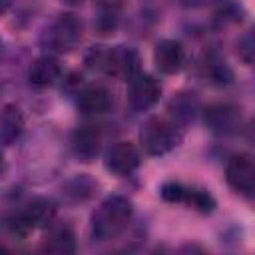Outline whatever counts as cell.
<instances>
[{
  "mask_svg": "<svg viewBox=\"0 0 255 255\" xmlns=\"http://www.w3.org/2000/svg\"><path fill=\"white\" fill-rule=\"evenodd\" d=\"M169 108L173 110V116H177L179 120H193L195 114L199 112V100L195 98V94H187V92H181L177 96H173Z\"/></svg>",
  "mask_w": 255,
  "mask_h": 255,
  "instance_id": "obj_16",
  "label": "cell"
},
{
  "mask_svg": "<svg viewBox=\"0 0 255 255\" xmlns=\"http://www.w3.org/2000/svg\"><path fill=\"white\" fill-rule=\"evenodd\" d=\"M90 68L104 70L108 76L129 82L139 74V54L129 46H114V48H96L86 58Z\"/></svg>",
  "mask_w": 255,
  "mask_h": 255,
  "instance_id": "obj_2",
  "label": "cell"
},
{
  "mask_svg": "<svg viewBox=\"0 0 255 255\" xmlns=\"http://www.w3.org/2000/svg\"><path fill=\"white\" fill-rule=\"evenodd\" d=\"M126 4L128 0H94V6L102 14H118Z\"/></svg>",
  "mask_w": 255,
  "mask_h": 255,
  "instance_id": "obj_20",
  "label": "cell"
},
{
  "mask_svg": "<svg viewBox=\"0 0 255 255\" xmlns=\"http://www.w3.org/2000/svg\"><path fill=\"white\" fill-rule=\"evenodd\" d=\"M153 64L165 76L179 74L181 68L185 66V48H183V44L177 42V40H171V38L157 42V46L153 50Z\"/></svg>",
  "mask_w": 255,
  "mask_h": 255,
  "instance_id": "obj_9",
  "label": "cell"
},
{
  "mask_svg": "<svg viewBox=\"0 0 255 255\" xmlns=\"http://www.w3.org/2000/svg\"><path fill=\"white\" fill-rule=\"evenodd\" d=\"M46 251H50V253H58V255H62V253H74L76 251V235H74V231L70 229V227H54L48 235H46V239H44V245H42Z\"/></svg>",
  "mask_w": 255,
  "mask_h": 255,
  "instance_id": "obj_15",
  "label": "cell"
},
{
  "mask_svg": "<svg viewBox=\"0 0 255 255\" xmlns=\"http://www.w3.org/2000/svg\"><path fill=\"white\" fill-rule=\"evenodd\" d=\"M60 2H64V4H68V6H80L84 0H60Z\"/></svg>",
  "mask_w": 255,
  "mask_h": 255,
  "instance_id": "obj_23",
  "label": "cell"
},
{
  "mask_svg": "<svg viewBox=\"0 0 255 255\" xmlns=\"http://www.w3.org/2000/svg\"><path fill=\"white\" fill-rule=\"evenodd\" d=\"M185 193H187V187L179 181H165L159 189L161 199L167 201V203H183Z\"/></svg>",
  "mask_w": 255,
  "mask_h": 255,
  "instance_id": "obj_18",
  "label": "cell"
},
{
  "mask_svg": "<svg viewBox=\"0 0 255 255\" xmlns=\"http://www.w3.org/2000/svg\"><path fill=\"white\" fill-rule=\"evenodd\" d=\"M237 52H239V58L251 66L253 64V52H255V44H253V34L251 32H245L241 38H239V44H237Z\"/></svg>",
  "mask_w": 255,
  "mask_h": 255,
  "instance_id": "obj_19",
  "label": "cell"
},
{
  "mask_svg": "<svg viewBox=\"0 0 255 255\" xmlns=\"http://www.w3.org/2000/svg\"><path fill=\"white\" fill-rule=\"evenodd\" d=\"M6 171H8V163H6V157H4V153L0 151V179L6 175Z\"/></svg>",
  "mask_w": 255,
  "mask_h": 255,
  "instance_id": "obj_22",
  "label": "cell"
},
{
  "mask_svg": "<svg viewBox=\"0 0 255 255\" xmlns=\"http://www.w3.org/2000/svg\"><path fill=\"white\" fill-rule=\"evenodd\" d=\"M177 4H181V6H189V8H195V6H203L205 2H209V0H175Z\"/></svg>",
  "mask_w": 255,
  "mask_h": 255,
  "instance_id": "obj_21",
  "label": "cell"
},
{
  "mask_svg": "<svg viewBox=\"0 0 255 255\" xmlns=\"http://www.w3.org/2000/svg\"><path fill=\"white\" fill-rule=\"evenodd\" d=\"M84 38V22L76 14H60L44 32L42 44L50 52L66 54L78 48Z\"/></svg>",
  "mask_w": 255,
  "mask_h": 255,
  "instance_id": "obj_4",
  "label": "cell"
},
{
  "mask_svg": "<svg viewBox=\"0 0 255 255\" xmlns=\"http://www.w3.org/2000/svg\"><path fill=\"white\" fill-rule=\"evenodd\" d=\"M227 185L243 197H253L255 193V159L251 153H235L225 165Z\"/></svg>",
  "mask_w": 255,
  "mask_h": 255,
  "instance_id": "obj_5",
  "label": "cell"
},
{
  "mask_svg": "<svg viewBox=\"0 0 255 255\" xmlns=\"http://www.w3.org/2000/svg\"><path fill=\"white\" fill-rule=\"evenodd\" d=\"M104 165L114 175H131L139 165V151L131 141H114L104 153Z\"/></svg>",
  "mask_w": 255,
  "mask_h": 255,
  "instance_id": "obj_7",
  "label": "cell"
},
{
  "mask_svg": "<svg viewBox=\"0 0 255 255\" xmlns=\"http://www.w3.org/2000/svg\"><path fill=\"white\" fill-rule=\"evenodd\" d=\"M114 106V94L106 86H88L78 94V108L88 116H100L110 112Z\"/></svg>",
  "mask_w": 255,
  "mask_h": 255,
  "instance_id": "obj_11",
  "label": "cell"
},
{
  "mask_svg": "<svg viewBox=\"0 0 255 255\" xmlns=\"http://www.w3.org/2000/svg\"><path fill=\"white\" fill-rule=\"evenodd\" d=\"M181 137L183 135H181L179 128L173 122H169L161 116H149L143 122L141 129H139L141 149L147 155H153V157L169 153L173 147L179 145Z\"/></svg>",
  "mask_w": 255,
  "mask_h": 255,
  "instance_id": "obj_3",
  "label": "cell"
},
{
  "mask_svg": "<svg viewBox=\"0 0 255 255\" xmlns=\"http://www.w3.org/2000/svg\"><path fill=\"white\" fill-rule=\"evenodd\" d=\"M205 124L213 133L219 135H227V133H235L241 124H243V110L237 104H213L209 106L205 112Z\"/></svg>",
  "mask_w": 255,
  "mask_h": 255,
  "instance_id": "obj_6",
  "label": "cell"
},
{
  "mask_svg": "<svg viewBox=\"0 0 255 255\" xmlns=\"http://www.w3.org/2000/svg\"><path fill=\"white\" fill-rule=\"evenodd\" d=\"M183 203L191 205L195 211L199 213H211L215 209V199L207 189H199V187H187L185 199Z\"/></svg>",
  "mask_w": 255,
  "mask_h": 255,
  "instance_id": "obj_17",
  "label": "cell"
},
{
  "mask_svg": "<svg viewBox=\"0 0 255 255\" xmlns=\"http://www.w3.org/2000/svg\"><path fill=\"white\" fill-rule=\"evenodd\" d=\"M22 213L26 215V219L32 223L34 229H40V227H50L54 223L58 209L50 199H34L32 203H28V207Z\"/></svg>",
  "mask_w": 255,
  "mask_h": 255,
  "instance_id": "obj_14",
  "label": "cell"
},
{
  "mask_svg": "<svg viewBox=\"0 0 255 255\" xmlns=\"http://www.w3.org/2000/svg\"><path fill=\"white\" fill-rule=\"evenodd\" d=\"M129 104L133 110L137 112H147L149 108H153L159 102L161 96V86L159 82L149 76V74H137L135 78L129 80Z\"/></svg>",
  "mask_w": 255,
  "mask_h": 255,
  "instance_id": "obj_8",
  "label": "cell"
},
{
  "mask_svg": "<svg viewBox=\"0 0 255 255\" xmlns=\"http://www.w3.org/2000/svg\"><path fill=\"white\" fill-rule=\"evenodd\" d=\"M72 149L74 155L84 161L90 163L100 155L102 149V133L98 128L94 126H82L72 133Z\"/></svg>",
  "mask_w": 255,
  "mask_h": 255,
  "instance_id": "obj_10",
  "label": "cell"
},
{
  "mask_svg": "<svg viewBox=\"0 0 255 255\" xmlns=\"http://www.w3.org/2000/svg\"><path fill=\"white\" fill-rule=\"evenodd\" d=\"M131 217H133L131 201L124 195H110L92 213L90 219L92 237L96 241H110L128 227Z\"/></svg>",
  "mask_w": 255,
  "mask_h": 255,
  "instance_id": "obj_1",
  "label": "cell"
},
{
  "mask_svg": "<svg viewBox=\"0 0 255 255\" xmlns=\"http://www.w3.org/2000/svg\"><path fill=\"white\" fill-rule=\"evenodd\" d=\"M60 76H62L60 62L50 54L36 58L28 70V82L34 88H48V86L56 84L60 80Z\"/></svg>",
  "mask_w": 255,
  "mask_h": 255,
  "instance_id": "obj_13",
  "label": "cell"
},
{
  "mask_svg": "<svg viewBox=\"0 0 255 255\" xmlns=\"http://www.w3.org/2000/svg\"><path fill=\"white\" fill-rule=\"evenodd\" d=\"M24 114L20 110V106L16 104H6L0 110V145L8 147L14 145L22 133H24Z\"/></svg>",
  "mask_w": 255,
  "mask_h": 255,
  "instance_id": "obj_12",
  "label": "cell"
}]
</instances>
